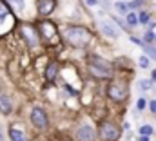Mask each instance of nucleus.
<instances>
[{"instance_id":"1a4fd4ad","label":"nucleus","mask_w":156,"mask_h":141,"mask_svg":"<svg viewBox=\"0 0 156 141\" xmlns=\"http://www.w3.org/2000/svg\"><path fill=\"white\" fill-rule=\"evenodd\" d=\"M0 110L4 114H9L13 110V105H11V98L7 94H0Z\"/></svg>"},{"instance_id":"0eeeda50","label":"nucleus","mask_w":156,"mask_h":141,"mask_svg":"<svg viewBox=\"0 0 156 141\" xmlns=\"http://www.w3.org/2000/svg\"><path fill=\"white\" fill-rule=\"evenodd\" d=\"M40 31L44 33V36L47 38V40H51V42H55L56 40V29H55V26L51 24V22H40Z\"/></svg>"},{"instance_id":"f03ea898","label":"nucleus","mask_w":156,"mask_h":141,"mask_svg":"<svg viewBox=\"0 0 156 141\" xmlns=\"http://www.w3.org/2000/svg\"><path fill=\"white\" fill-rule=\"evenodd\" d=\"M64 36H66V40H67L69 43H73V45H83V43H87V42L91 40V35H89L83 27H69Z\"/></svg>"},{"instance_id":"393cba45","label":"nucleus","mask_w":156,"mask_h":141,"mask_svg":"<svg viewBox=\"0 0 156 141\" xmlns=\"http://www.w3.org/2000/svg\"><path fill=\"white\" fill-rule=\"evenodd\" d=\"M131 42H134V43H138V45H142V47H144V42H142V40H138V38H134V36L131 38Z\"/></svg>"},{"instance_id":"f8f14e48","label":"nucleus","mask_w":156,"mask_h":141,"mask_svg":"<svg viewBox=\"0 0 156 141\" xmlns=\"http://www.w3.org/2000/svg\"><path fill=\"white\" fill-rule=\"evenodd\" d=\"M9 136H11V141H26L24 132L18 130V129H11V130H9Z\"/></svg>"},{"instance_id":"bb28decb","label":"nucleus","mask_w":156,"mask_h":141,"mask_svg":"<svg viewBox=\"0 0 156 141\" xmlns=\"http://www.w3.org/2000/svg\"><path fill=\"white\" fill-rule=\"evenodd\" d=\"M87 4H89V5H96V4H98V0H87Z\"/></svg>"},{"instance_id":"c85d7f7f","label":"nucleus","mask_w":156,"mask_h":141,"mask_svg":"<svg viewBox=\"0 0 156 141\" xmlns=\"http://www.w3.org/2000/svg\"><path fill=\"white\" fill-rule=\"evenodd\" d=\"M0 141H4V136H2V127H0Z\"/></svg>"},{"instance_id":"a211bd4d","label":"nucleus","mask_w":156,"mask_h":141,"mask_svg":"<svg viewBox=\"0 0 156 141\" xmlns=\"http://www.w3.org/2000/svg\"><path fill=\"white\" fill-rule=\"evenodd\" d=\"M115 7H116L118 13H127V4L125 2H118V4H115Z\"/></svg>"},{"instance_id":"4468645a","label":"nucleus","mask_w":156,"mask_h":141,"mask_svg":"<svg viewBox=\"0 0 156 141\" xmlns=\"http://www.w3.org/2000/svg\"><path fill=\"white\" fill-rule=\"evenodd\" d=\"M140 134H142L144 138H149V136L153 134V127H151V125H144V127L140 129Z\"/></svg>"},{"instance_id":"c756f323","label":"nucleus","mask_w":156,"mask_h":141,"mask_svg":"<svg viewBox=\"0 0 156 141\" xmlns=\"http://www.w3.org/2000/svg\"><path fill=\"white\" fill-rule=\"evenodd\" d=\"M140 141H149V138H142Z\"/></svg>"},{"instance_id":"6e6552de","label":"nucleus","mask_w":156,"mask_h":141,"mask_svg":"<svg viewBox=\"0 0 156 141\" xmlns=\"http://www.w3.org/2000/svg\"><path fill=\"white\" fill-rule=\"evenodd\" d=\"M94 130L91 129V127H80L76 130V138L78 141H93L94 139Z\"/></svg>"},{"instance_id":"4be33fe9","label":"nucleus","mask_w":156,"mask_h":141,"mask_svg":"<svg viewBox=\"0 0 156 141\" xmlns=\"http://www.w3.org/2000/svg\"><path fill=\"white\" fill-rule=\"evenodd\" d=\"M9 2H11L16 9H22V7H24V0H9Z\"/></svg>"},{"instance_id":"b1692460","label":"nucleus","mask_w":156,"mask_h":141,"mask_svg":"<svg viewBox=\"0 0 156 141\" xmlns=\"http://www.w3.org/2000/svg\"><path fill=\"white\" fill-rule=\"evenodd\" d=\"M138 110H144V108H145V100H138Z\"/></svg>"},{"instance_id":"5701e85b","label":"nucleus","mask_w":156,"mask_h":141,"mask_svg":"<svg viewBox=\"0 0 156 141\" xmlns=\"http://www.w3.org/2000/svg\"><path fill=\"white\" fill-rule=\"evenodd\" d=\"M153 40H154L153 31H147V33H145V42H153Z\"/></svg>"},{"instance_id":"39448f33","label":"nucleus","mask_w":156,"mask_h":141,"mask_svg":"<svg viewBox=\"0 0 156 141\" xmlns=\"http://www.w3.org/2000/svg\"><path fill=\"white\" fill-rule=\"evenodd\" d=\"M31 121H33V125L38 127V129H45V127H47V116H45V112H44L42 108H33V112H31Z\"/></svg>"},{"instance_id":"9b49d317","label":"nucleus","mask_w":156,"mask_h":141,"mask_svg":"<svg viewBox=\"0 0 156 141\" xmlns=\"http://www.w3.org/2000/svg\"><path fill=\"white\" fill-rule=\"evenodd\" d=\"M100 27H102V31H104L105 35L113 36V38H116V36H118V29L111 24V22H102V24H100Z\"/></svg>"},{"instance_id":"f3484780","label":"nucleus","mask_w":156,"mask_h":141,"mask_svg":"<svg viewBox=\"0 0 156 141\" xmlns=\"http://www.w3.org/2000/svg\"><path fill=\"white\" fill-rule=\"evenodd\" d=\"M127 24H129V26H136V24H138V16H136L134 13H129V15H127Z\"/></svg>"},{"instance_id":"cd10ccee","label":"nucleus","mask_w":156,"mask_h":141,"mask_svg":"<svg viewBox=\"0 0 156 141\" xmlns=\"http://www.w3.org/2000/svg\"><path fill=\"white\" fill-rule=\"evenodd\" d=\"M151 81H156V70H153V80Z\"/></svg>"},{"instance_id":"ddd939ff","label":"nucleus","mask_w":156,"mask_h":141,"mask_svg":"<svg viewBox=\"0 0 156 141\" xmlns=\"http://www.w3.org/2000/svg\"><path fill=\"white\" fill-rule=\"evenodd\" d=\"M56 72H58V65L56 64H51L47 67V80H55L56 78Z\"/></svg>"},{"instance_id":"f257e3e1","label":"nucleus","mask_w":156,"mask_h":141,"mask_svg":"<svg viewBox=\"0 0 156 141\" xmlns=\"http://www.w3.org/2000/svg\"><path fill=\"white\" fill-rule=\"evenodd\" d=\"M89 69H91V72H93L94 76H98V78H109L111 72H113L111 64L105 62V60H102V58H98V56H93V58H91Z\"/></svg>"},{"instance_id":"aec40b11","label":"nucleus","mask_w":156,"mask_h":141,"mask_svg":"<svg viewBox=\"0 0 156 141\" xmlns=\"http://www.w3.org/2000/svg\"><path fill=\"white\" fill-rule=\"evenodd\" d=\"M138 62H140V67H144V69H147V67H149V58H147V56H142Z\"/></svg>"},{"instance_id":"dca6fc26","label":"nucleus","mask_w":156,"mask_h":141,"mask_svg":"<svg viewBox=\"0 0 156 141\" xmlns=\"http://www.w3.org/2000/svg\"><path fill=\"white\" fill-rule=\"evenodd\" d=\"M7 15H9V9H7V5L0 0V20H2V18H5Z\"/></svg>"},{"instance_id":"7ed1b4c3","label":"nucleus","mask_w":156,"mask_h":141,"mask_svg":"<svg viewBox=\"0 0 156 141\" xmlns=\"http://www.w3.org/2000/svg\"><path fill=\"white\" fill-rule=\"evenodd\" d=\"M100 136H102L104 141H116L118 138H120V130H118L113 123L104 121V123L100 125Z\"/></svg>"},{"instance_id":"20e7f679","label":"nucleus","mask_w":156,"mask_h":141,"mask_svg":"<svg viewBox=\"0 0 156 141\" xmlns=\"http://www.w3.org/2000/svg\"><path fill=\"white\" fill-rule=\"evenodd\" d=\"M107 92H109V96H111L113 100H116V101H122V100L127 96V87H125L122 81H113V83L109 85Z\"/></svg>"},{"instance_id":"a878e982","label":"nucleus","mask_w":156,"mask_h":141,"mask_svg":"<svg viewBox=\"0 0 156 141\" xmlns=\"http://www.w3.org/2000/svg\"><path fill=\"white\" fill-rule=\"evenodd\" d=\"M151 110L156 114V100H154V101H151Z\"/></svg>"},{"instance_id":"2eb2a0df","label":"nucleus","mask_w":156,"mask_h":141,"mask_svg":"<svg viewBox=\"0 0 156 141\" xmlns=\"http://www.w3.org/2000/svg\"><path fill=\"white\" fill-rule=\"evenodd\" d=\"M144 51H145V54H147V56H151L153 60H156V49H154V47H151V45H145V43H144Z\"/></svg>"},{"instance_id":"412c9836","label":"nucleus","mask_w":156,"mask_h":141,"mask_svg":"<svg viewBox=\"0 0 156 141\" xmlns=\"http://www.w3.org/2000/svg\"><path fill=\"white\" fill-rule=\"evenodd\" d=\"M140 87H142V89H151V87H153V81H149V80H142V81H140Z\"/></svg>"},{"instance_id":"6ab92c4d","label":"nucleus","mask_w":156,"mask_h":141,"mask_svg":"<svg viewBox=\"0 0 156 141\" xmlns=\"http://www.w3.org/2000/svg\"><path fill=\"white\" fill-rule=\"evenodd\" d=\"M149 22V15L144 11V13H140V16H138V24H147Z\"/></svg>"},{"instance_id":"9d476101","label":"nucleus","mask_w":156,"mask_h":141,"mask_svg":"<svg viewBox=\"0 0 156 141\" xmlns=\"http://www.w3.org/2000/svg\"><path fill=\"white\" fill-rule=\"evenodd\" d=\"M37 7H38V11L42 13V15H49V13L53 11L55 4H53V0H40Z\"/></svg>"},{"instance_id":"423d86ee","label":"nucleus","mask_w":156,"mask_h":141,"mask_svg":"<svg viewBox=\"0 0 156 141\" xmlns=\"http://www.w3.org/2000/svg\"><path fill=\"white\" fill-rule=\"evenodd\" d=\"M20 31H22V36L27 40V43H29L31 47H37V45H38V38H37L35 31H33L29 26H22V27H20Z\"/></svg>"}]
</instances>
